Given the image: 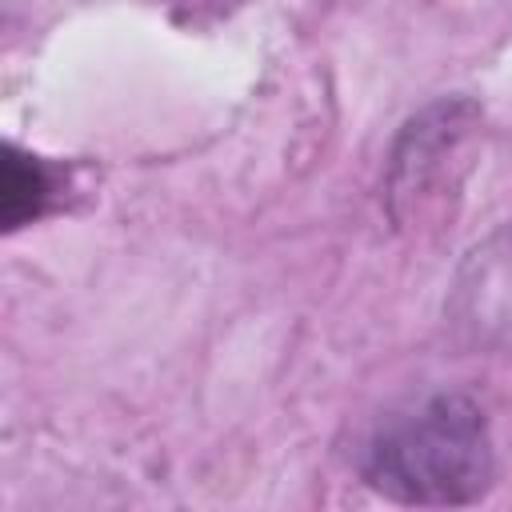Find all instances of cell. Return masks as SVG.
<instances>
[{
	"label": "cell",
	"mask_w": 512,
	"mask_h": 512,
	"mask_svg": "<svg viewBox=\"0 0 512 512\" xmlns=\"http://www.w3.org/2000/svg\"><path fill=\"white\" fill-rule=\"evenodd\" d=\"M492 468L488 420L460 392H436L388 420L364 460V476L404 504H472L488 492Z\"/></svg>",
	"instance_id": "6da1fadb"
},
{
	"label": "cell",
	"mask_w": 512,
	"mask_h": 512,
	"mask_svg": "<svg viewBox=\"0 0 512 512\" xmlns=\"http://www.w3.org/2000/svg\"><path fill=\"white\" fill-rule=\"evenodd\" d=\"M472 128H476V108L464 100H440L404 128L388 172V200L396 216L404 212V204L420 212L440 196L444 184L456 188L452 160L464 152Z\"/></svg>",
	"instance_id": "7a4b0ae2"
},
{
	"label": "cell",
	"mask_w": 512,
	"mask_h": 512,
	"mask_svg": "<svg viewBox=\"0 0 512 512\" xmlns=\"http://www.w3.org/2000/svg\"><path fill=\"white\" fill-rule=\"evenodd\" d=\"M56 196H60V172L40 156H32L16 144H4V152H0V220H4V228L16 232V228L40 220L56 204Z\"/></svg>",
	"instance_id": "3957f363"
},
{
	"label": "cell",
	"mask_w": 512,
	"mask_h": 512,
	"mask_svg": "<svg viewBox=\"0 0 512 512\" xmlns=\"http://www.w3.org/2000/svg\"><path fill=\"white\" fill-rule=\"evenodd\" d=\"M160 4H168L184 20H212V16H228L232 8H240L248 0H160Z\"/></svg>",
	"instance_id": "277c9868"
}]
</instances>
